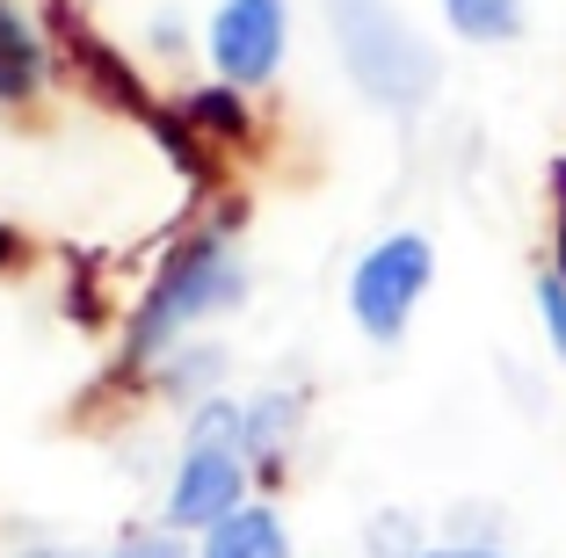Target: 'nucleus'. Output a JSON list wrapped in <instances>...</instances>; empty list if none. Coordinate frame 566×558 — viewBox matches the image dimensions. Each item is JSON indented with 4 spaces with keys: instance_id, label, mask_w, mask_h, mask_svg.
Returning <instances> with one entry per match:
<instances>
[{
    "instance_id": "19",
    "label": "nucleus",
    "mask_w": 566,
    "mask_h": 558,
    "mask_svg": "<svg viewBox=\"0 0 566 558\" xmlns=\"http://www.w3.org/2000/svg\"><path fill=\"white\" fill-rule=\"evenodd\" d=\"M22 558H66V551H51V544H36V551H22Z\"/></svg>"
},
{
    "instance_id": "6",
    "label": "nucleus",
    "mask_w": 566,
    "mask_h": 558,
    "mask_svg": "<svg viewBox=\"0 0 566 558\" xmlns=\"http://www.w3.org/2000/svg\"><path fill=\"white\" fill-rule=\"evenodd\" d=\"M298 421H305V399L298 392H254L248 407H240V457L248 464H269V457H283L291 450V435H298Z\"/></svg>"
},
{
    "instance_id": "2",
    "label": "nucleus",
    "mask_w": 566,
    "mask_h": 558,
    "mask_svg": "<svg viewBox=\"0 0 566 558\" xmlns=\"http://www.w3.org/2000/svg\"><path fill=\"white\" fill-rule=\"evenodd\" d=\"M334 44L349 59V81L385 109H415L436 95V51L385 0H334Z\"/></svg>"
},
{
    "instance_id": "3",
    "label": "nucleus",
    "mask_w": 566,
    "mask_h": 558,
    "mask_svg": "<svg viewBox=\"0 0 566 558\" xmlns=\"http://www.w3.org/2000/svg\"><path fill=\"white\" fill-rule=\"evenodd\" d=\"M429 283H436V246L421 240V232H385L364 262L349 269V319L378 348H392L407 334V319H415Z\"/></svg>"
},
{
    "instance_id": "8",
    "label": "nucleus",
    "mask_w": 566,
    "mask_h": 558,
    "mask_svg": "<svg viewBox=\"0 0 566 558\" xmlns=\"http://www.w3.org/2000/svg\"><path fill=\"white\" fill-rule=\"evenodd\" d=\"M44 87V36L15 0H0V102H30Z\"/></svg>"
},
{
    "instance_id": "5",
    "label": "nucleus",
    "mask_w": 566,
    "mask_h": 558,
    "mask_svg": "<svg viewBox=\"0 0 566 558\" xmlns=\"http://www.w3.org/2000/svg\"><path fill=\"white\" fill-rule=\"evenodd\" d=\"M233 508H248V457L189 443L167 486V529H218Z\"/></svg>"
},
{
    "instance_id": "16",
    "label": "nucleus",
    "mask_w": 566,
    "mask_h": 558,
    "mask_svg": "<svg viewBox=\"0 0 566 558\" xmlns=\"http://www.w3.org/2000/svg\"><path fill=\"white\" fill-rule=\"evenodd\" d=\"M421 558H509V551H494V544H443V551H421Z\"/></svg>"
},
{
    "instance_id": "14",
    "label": "nucleus",
    "mask_w": 566,
    "mask_h": 558,
    "mask_svg": "<svg viewBox=\"0 0 566 558\" xmlns=\"http://www.w3.org/2000/svg\"><path fill=\"white\" fill-rule=\"evenodd\" d=\"M537 313H545V341L552 356L566 362V276L552 269V276H537Z\"/></svg>"
},
{
    "instance_id": "1",
    "label": "nucleus",
    "mask_w": 566,
    "mask_h": 558,
    "mask_svg": "<svg viewBox=\"0 0 566 558\" xmlns=\"http://www.w3.org/2000/svg\"><path fill=\"white\" fill-rule=\"evenodd\" d=\"M240 297H248V262L233 254V240H226V232H197L189 246H175V262L160 269V283H153L146 305L132 313L124 348H132L138 362H146V356H167V348L182 341L197 319L233 313Z\"/></svg>"
},
{
    "instance_id": "12",
    "label": "nucleus",
    "mask_w": 566,
    "mask_h": 558,
    "mask_svg": "<svg viewBox=\"0 0 566 558\" xmlns=\"http://www.w3.org/2000/svg\"><path fill=\"white\" fill-rule=\"evenodd\" d=\"M189 443L197 450H240V407L233 399H203L189 413Z\"/></svg>"
},
{
    "instance_id": "13",
    "label": "nucleus",
    "mask_w": 566,
    "mask_h": 558,
    "mask_svg": "<svg viewBox=\"0 0 566 558\" xmlns=\"http://www.w3.org/2000/svg\"><path fill=\"white\" fill-rule=\"evenodd\" d=\"M370 558H421L415 515H378V523H370Z\"/></svg>"
},
{
    "instance_id": "10",
    "label": "nucleus",
    "mask_w": 566,
    "mask_h": 558,
    "mask_svg": "<svg viewBox=\"0 0 566 558\" xmlns=\"http://www.w3.org/2000/svg\"><path fill=\"white\" fill-rule=\"evenodd\" d=\"M226 378V348H211V341H197V348H175V356H167V370H160V385L175 399H189V392H211V385Z\"/></svg>"
},
{
    "instance_id": "7",
    "label": "nucleus",
    "mask_w": 566,
    "mask_h": 558,
    "mask_svg": "<svg viewBox=\"0 0 566 558\" xmlns=\"http://www.w3.org/2000/svg\"><path fill=\"white\" fill-rule=\"evenodd\" d=\"M197 558H291V537H283L276 508L248 501V508H233L218 529H203V551Z\"/></svg>"
},
{
    "instance_id": "4",
    "label": "nucleus",
    "mask_w": 566,
    "mask_h": 558,
    "mask_svg": "<svg viewBox=\"0 0 566 558\" xmlns=\"http://www.w3.org/2000/svg\"><path fill=\"white\" fill-rule=\"evenodd\" d=\"M283 44H291L283 0H226L211 15V66L226 87H262L283 66Z\"/></svg>"
},
{
    "instance_id": "17",
    "label": "nucleus",
    "mask_w": 566,
    "mask_h": 558,
    "mask_svg": "<svg viewBox=\"0 0 566 558\" xmlns=\"http://www.w3.org/2000/svg\"><path fill=\"white\" fill-rule=\"evenodd\" d=\"M552 181H559V276H566V167H552Z\"/></svg>"
},
{
    "instance_id": "9",
    "label": "nucleus",
    "mask_w": 566,
    "mask_h": 558,
    "mask_svg": "<svg viewBox=\"0 0 566 558\" xmlns=\"http://www.w3.org/2000/svg\"><path fill=\"white\" fill-rule=\"evenodd\" d=\"M443 15L465 44H509V36H523V0H443Z\"/></svg>"
},
{
    "instance_id": "15",
    "label": "nucleus",
    "mask_w": 566,
    "mask_h": 558,
    "mask_svg": "<svg viewBox=\"0 0 566 558\" xmlns=\"http://www.w3.org/2000/svg\"><path fill=\"white\" fill-rule=\"evenodd\" d=\"M109 558H182V551H175V537H132L124 551H109Z\"/></svg>"
},
{
    "instance_id": "11",
    "label": "nucleus",
    "mask_w": 566,
    "mask_h": 558,
    "mask_svg": "<svg viewBox=\"0 0 566 558\" xmlns=\"http://www.w3.org/2000/svg\"><path fill=\"white\" fill-rule=\"evenodd\" d=\"M189 116L218 138H248V102H240V87H197V95H189Z\"/></svg>"
},
{
    "instance_id": "18",
    "label": "nucleus",
    "mask_w": 566,
    "mask_h": 558,
    "mask_svg": "<svg viewBox=\"0 0 566 558\" xmlns=\"http://www.w3.org/2000/svg\"><path fill=\"white\" fill-rule=\"evenodd\" d=\"M15 254H22V240H15L8 225H0V269H15Z\"/></svg>"
}]
</instances>
